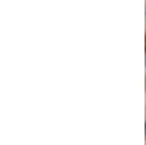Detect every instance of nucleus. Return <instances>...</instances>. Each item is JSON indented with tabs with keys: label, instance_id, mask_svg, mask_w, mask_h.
<instances>
[{
	"label": "nucleus",
	"instance_id": "f257e3e1",
	"mask_svg": "<svg viewBox=\"0 0 146 145\" xmlns=\"http://www.w3.org/2000/svg\"><path fill=\"white\" fill-rule=\"evenodd\" d=\"M145 132H146V125H145Z\"/></svg>",
	"mask_w": 146,
	"mask_h": 145
}]
</instances>
